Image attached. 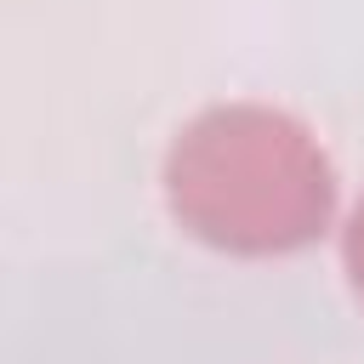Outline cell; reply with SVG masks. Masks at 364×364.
I'll return each instance as SVG.
<instances>
[{"label": "cell", "instance_id": "obj_1", "mask_svg": "<svg viewBox=\"0 0 364 364\" xmlns=\"http://www.w3.org/2000/svg\"><path fill=\"white\" fill-rule=\"evenodd\" d=\"M165 205L216 250L284 256L330 228L336 176L301 119L262 102H222L176 131Z\"/></svg>", "mask_w": 364, "mask_h": 364}, {"label": "cell", "instance_id": "obj_2", "mask_svg": "<svg viewBox=\"0 0 364 364\" xmlns=\"http://www.w3.org/2000/svg\"><path fill=\"white\" fill-rule=\"evenodd\" d=\"M341 256H347L353 290L364 296V199H358V210H353V222H347V233H341Z\"/></svg>", "mask_w": 364, "mask_h": 364}]
</instances>
